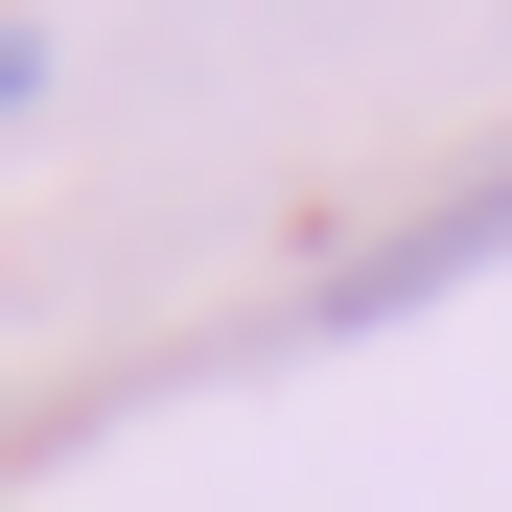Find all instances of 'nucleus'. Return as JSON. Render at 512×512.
I'll list each match as a JSON object with an SVG mask.
<instances>
[{
	"mask_svg": "<svg viewBox=\"0 0 512 512\" xmlns=\"http://www.w3.org/2000/svg\"><path fill=\"white\" fill-rule=\"evenodd\" d=\"M489 256H512V163H489V187H443L419 233H373V256H326V280H303V326H396V303H443V280H489Z\"/></svg>",
	"mask_w": 512,
	"mask_h": 512,
	"instance_id": "nucleus-1",
	"label": "nucleus"
},
{
	"mask_svg": "<svg viewBox=\"0 0 512 512\" xmlns=\"http://www.w3.org/2000/svg\"><path fill=\"white\" fill-rule=\"evenodd\" d=\"M24 94H47V47H24V24H0V117H24Z\"/></svg>",
	"mask_w": 512,
	"mask_h": 512,
	"instance_id": "nucleus-2",
	"label": "nucleus"
}]
</instances>
